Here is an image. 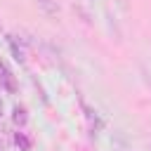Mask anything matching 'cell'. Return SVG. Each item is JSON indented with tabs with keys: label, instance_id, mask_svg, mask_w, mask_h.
I'll list each match as a JSON object with an SVG mask.
<instances>
[{
	"label": "cell",
	"instance_id": "cell-1",
	"mask_svg": "<svg viewBox=\"0 0 151 151\" xmlns=\"http://www.w3.org/2000/svg\"><path fill=\"white\" fill-rule=\"evenodd\" d=\"M12 123H14L17 127H24V125L28 123V113H26V106L17 104V106L12 109Z\"/></svg>",
	"mask_w": 151,
	"mask_h": 151
},
{
	"label": "cell",
	"instance_id": "cell-2",
	"mask_svg": "<svg viewBox=\"0 0 151 151\" xmlns=\"http://www.w3.org/2000/svg\"><path fill=\"white\" fill-rule=\"evenodd\" d=\"M5 113H7V106H5V99H2V94H0V123H2Z\"/></svg>",
	"mask_w": 151,
	"mask_h": 151
}]
</instances>
